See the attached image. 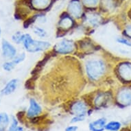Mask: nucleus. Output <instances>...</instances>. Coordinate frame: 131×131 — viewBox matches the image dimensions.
<instances>
[{
    "mask_svg": "<svg viewBox=\"0 0 131 131\" xmlns=\"http://www.w3.org/2000/svg\"><path fill=\"white\" fill-rule=\"evenodd\" d=\"M117 43L122 45L126 46V47H131V41L128 38L126 37H119L117 39Z\"/></svg>",
    "mask_w": 131,
    "mask_h": 131,
    "instance_id": "obj_19",
    "label": "nucleus"
},
{
    "mask_svg": "<svg viewBox=\"0 0 131 131\" xmlns=\"http://www.w3.org/2000/svg\"><path fill=\"white\" fill-rule=\"evenodd\" d=\"M34 32L35 35H37L40 38H44L47 36V32H45L44 29L40 27H35L34 28Z\"/></svg>",
    "mask_w": 131,
    "mask_h": 131,
    "instance_id": "obj_18",
    "label": "nucleus"
},
{
    "mask_svg": "<svg viewBox=\"0 0 131 131\" xmlns=\"http://www.w3.org/2000/svg\"><path fill=\"white\" fill-rule=\"evenodd\" d=\"M9 124V117L6 113H0V131H5Z\"/></svg>",
    "mask_w": 131,
    "mask_h": 131,
    "instance_id": "obj_14",
    "label": "nucleus"
},
{
    "mask_svg": "<svg viewBox=\"0 0 131 131\" xmlns=\"http://www.w3.org/2000/svg\"><path fill=\"white\" fill-rule=\"evenodd\" d=\"M122 128V124L117 121H111L106 123L105 130L108 131H119Z\"/></svg>",
    "mask_w": 131,
    "mask_h": 131,
    "instance_id": "obj_13",
    "label": "nucleus"
},
{
    "mask_svg": "<svg viewBox=\"0 0 131 131\" xmlns=\"http://www.w3.org/2000/svg\"><path fill=\"white\" fill-rule=\"evenodd\" d=\"M24 35H22L21 33L19 32H16L15 35L13 36V41L16 43L17 44H19L21 42L23 41V39H24Z\"/></svg>",
    "mask_w": 131,
    "mask_h": 131,
    "instance_id": "obj_20",
    "label": "nucleus"
},
{
    "mask_svg": "<svg viewBox=\"0 0 131 131\" xmlns=\"http://www.w3.org/2000/svg\"><path fill=\"white\" fill-rule=\"evenodd\" d=\"M2 54L5 58H14L17 54V50L15 47L6 40L2 41Z\"/></svg>",
    "mask_w": 131,
    "mask_h": 131,
    "instance_id": "obj_8",
    "label": "nucleus"
},
{
    "mask_svg": "<svg viewBox=\"0 0 131 131\" xmlns=\"http://www.w3.org/2000/svg\"><path fill=\"white\" fill-rule=\"evenodd\" d=\"M106 100V98L104 94L100 93V94L97 95L96 97H95V104L96 106H98L104 105V103H105Z\"/></svg>",
    "mask_w": 131,
    "mask_h": 131,
    "instance_id": "obj_16",
    "label": "nucleus"
},
{
    "mask_svg": "<svg viewBox=\"0 0 131 131\" xmlns=\"http://www.w3.org/2000/svg\"><path fill=\"white\" fill-rule=\"evenodd\" d=\"M78 129V127L75 125H71V126H67L64 130L65 131H77Z\"/></svg>",
    "mask_w": 131,
    "mask_h": 131,
    "instance_id": "obj_27",
    "label": "nucleus"
},
{
    "mask_svg": "<svg viewBox=\"0 0 131 131\" xmlns=\"http://www.w3.org/2000/svg\"><path fill=\"white\" fill-rule=\"evenodd\" d=\"M118 104L122 106H128L131 104V88L123 87L117 95Z\"/></svg>",
    "mask_w": 131,
    "mask_h": 131,
    "instance_id": "obj_5",
    "label": "nucleus"
},
{
    "mask_svg": "<svg viewBox=\"0 0 131 131\" xmlns=\"http://www.w3.org/2000/svg\"><path fill=\"white\" fill-rule=\"evenodd\" d=\"M68 11L70 15L75 18H79L82 15V6L80 4L78 0H72L69 6H68Z\"/></svg>",
    "mask_w": 131,
    "mask_h": 131,
    "instance_id": "obj_9",
    "label": "nucleus"
},
{
    "mask_svg": "<svg viewBox=\"0 0 131 131\" xmlns=\"http://www.w3.org/2000/svg\"><path fill=\"white\" fill-rule=\"evenodd\" d=\"M17 131H24V128H23L22 127H18Z\"/></svg>",
    "mask_w": 131,
    "mask_h": 131,
    "instance_id": "obj_28",
    "label": "nucleus"
},
{
    "mask_svg": "<svg viewBox=\"0 0 131 131\" xmlns=\"http://www.w3.org/2000/svg\"><path fill=\"white\" fill-rule=\"evenodd\" d=\"M106 124V119L102 117L91 122L89 125V128L91 131H104L105 130Z\"/></svg>",
    "mask_w": 131,
    "mask_h": 131,
    "instance_id": "obj_10",
    "label": "nucleus"
},
{
    "mask_svg": "<svg viewBox=\"0 0 131 131\" xmlns=\"http://www.w3.org/2000/svg\"><path fill=\"white\" fill-rule=\"evenodd\" d=\"M74 50L75 44L73 41L69 39H62L54 46L55 52L60 54H71Z\"/></svg>",
    "mask_w": 131,
    "mask_h": 131,
    "instance_id": "obj_3",
    "label": "nucleus"
},
{
    "mask_svg": "<svg viewBox=\"0 0 131 131\" xmlns=\"http://www.w3.org/2000/svg\"><path fill=\"white\" fill-rule=\"evenodd\" d=\"M25 58H26V54L25 53H21V54L16 55L15 58H13V62L15 64H17L20 62H21L22 61H24Z\"/></svg>",
    "mask_w": 131,
    "mask_h": 131,
    "instance_id": "obj_21",
    "label": "nucleus"
},
{
    "mask_svg": "<svg viewBox=\"0 0 131 131\" xmlns=\"http://www.w3.org/2000/svg\"><path fill=\"white\" fill-rule=\"evenodd\" d=\"M23 43L26 50L29 52H42L47 50L51 46L50 42L35 40L29 34L24 35Z\"/></svg>",
    "mask_w": 131,
    "mask_h": 131,
    "instance_id": "obj_2",
    "label": "nucleus"
},
{
    "mask_svg": "<svg viewBox=\"0 0 131 131\" xmlns=\"http://www.w3.org/2000/svg\"><path fill=\"white\" fill-rule=\"evenodd\" d=\"M17 84L18 80L17 79H13L10 80L2 91V94L5 95L11 94L12 93H13L16 90V89L17 87Z\"/></svg>",
    "mask_w": 131,
    "mask_h": 131,
    "instance_id": "obj_11",
    "label": "nucleus"
},
{
    "mask_svg": "<svg viewBox=\"0 0 131 131\" xmlns=\"http://www.w3.org/2000/svg\"><path fill=\"white\" fill-rule=\"evenodd\" d=\"M15 65L16 64L13 61H11V62H6L4 63V64H3V68L6 71H10L15 68Z\"/></svg>",
    "mask_w": 131,
    "mask_h": 131,
    "instance_id": "obj_22",
    "label": "nucleus"
},
{
    "mask_svg": "<svg viewBox=\"0 0 131 131\" xmlns=\"http://www.w3.org/2000/svg\"><path fill=\"white\" fill-rule=\"evenodd\" d=\"M18 122L17 120L13 117V120H12V124H11L8 130V131H17L18 130Z\"/></svg>",
    "mask_w": 131,
    "mask_h": 131,
    "instance_id": "obj_24",
    "label": "nucleus"
},
{
    "mask_svg": "<svg viewBox=\"0 0 131 131\" xmlns=\"http://www.w3.org/2000/svg\"><path fill=\"white\" fill-rule=\"evenodd\" d=\"M106 70L105 62L101 59L93 58L86 61L85 71L88 78L91 80H97L103 76Z\"/></svg>",
    "mask_w": 131,
    "mask_h": 131,
    "instance_id": "obj_1",
    "label": "nucleus"
},
{
    "mask_svg": "<svg viewBox=\"0 0 131 131\" xmlns=\"http://www.w3.org/2000/svg\"><path fill=\"white\" fill-rule=\"evenodd\" d=\"M124 35L126 37H128V39H131V25H128L124 29Z\"/></svg>",
    "mask_w": 131,
    "mask_h": 131,
    "instance_id": "obj_26",
    "label": "nucleus"
},
{
    "mask_svg": "<svg viewBox=\"0 0 131 131\" xmlns=\"http://www.w3.org/2000/svg\"><path fill=\"white\" fill-rule=\"evenodd\" d=\"M82 2L86 6L93 7L97 6L99 2V0H82Z\"/></svg>",
    "mask_w": 131,
    "mask_h": 131,
    "instance_id": "obj_23",
    "label": "nucleus"
},
{
    "mask_svg": "<svg viewBox=\"0 0 131 131\" xmlns=\"http://www.w3.org/2000/svg\"><path fill=\"white\" fill-rule=\"evenodd\" d=\"M87 106L84 102L81 100H78L71 105V113L73 116L84 115L86 116L87 114Z\"/></svg>",
    "mask_w": 131,
    "mask_h": 131,
    "instance_id": "obj_6",
    "label": "nucleus"
},
{
    "mask_svg": "<svg viewBox=\"0 0 131 131\" xmlns=\"http://www.w3.org/2000/svg\"><path fill=\"white\" fill-rule=\"evenodd\" d=\"M42 113V107L35 99H30V106L27 111V116L29 118H35Z\"/></svg>",
    "mask_w": 131,
    "mask_h": 131,
    "instance_id": "obj_7",
    "label": "nucleus"
},
{
    "mask_svg": "<svg viewBox=\"0 0 131 131\" xmlns=\"http://www.w3.org/2000/svg\"><path fill=\"white\" fill-rule=\"evenodd\" d=\"M51 0H32V4L36 9L43 10L49 6Z\"/></svg>",
    "mask_w": 131,
    "mask_h": 131,
    "instance_id": "obj_12",
    "label": "nucleus"
},
{
    "mask_svg": "<svg viewBox=\"0 0 131 131\" xmlns=\"http://www.w3.org/2000/svg\"><path fill=\"white\" fill-rule=\"evenodd\" d=\"M90 17H88V22L92 26L97 25L100 22V17L97 15H89Z\"/></svg>",
    "mask_w": 131,
    "mask_h": 131,
    "instance_id": "obj_17",
    "label": "nucleus"
},
{
    "mask_svg": "<svg viewBox=\"0 0 131 131\" xmlns=\"http://www.w3.org/2000/svg\"><path fill=\"white\" fill-rule=\"evenodd\" d=\"M86 118V116L84 115H79V116H73V117L71 119V123H78L80 122H82L84 121Z\"/></svg>",
    "mask_w": 131,
    "mask_h": 131,
    "instance_id": "obj_25",
    "label": "nucleus"
},
{
    "mask_svg": "<svg viewBox=\"0 0 131 131\" xmlns=\"http://www.w3.org/2000/svg\"><path fill=\"white\" fill-rule=\"evenodd\" d=\"M72 23H73V21L71 19V18L68 17V16H66L60 20V26L61 28H68L71 27Z\"/></svg>",
    "mask_w": 131,
    "mask_h": 131,
    "instance_id": "obj_15",
    "label": "nucleus"
},
{
    "mask_svg": "<svg viewBox=\"0 0 131 131\" xmlns=\"http://www.w3.org/2000/svg\"><path fill=\"white\" fill-rule=\"evenodd\" d=\"M119 77L125 82H131V62L125 61L119 64L117 67Z\"/></svg>",
    "mask_w": 131,
    "mask_h": 131,
    "instance_id": "obj_4",
    "label": "nucleus"
}]
</instances>
